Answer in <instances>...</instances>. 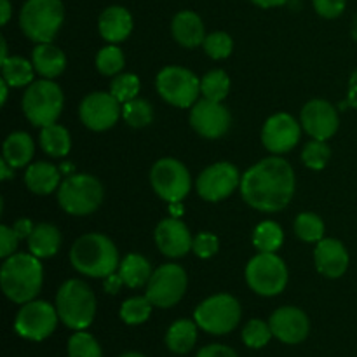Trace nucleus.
I'll list each match as a JSON object with an SVG mask.
<instances>
[{"label":"nucleus","instance_id":"nucleus-47","mask_svg":"<svg viewBox=\"0 0 357 357\" xmlns=\"http://www.w3.org/2000/svg\"><path fill=\"white\" fill-rule=\"evenodd\" d=\"M13 229H14V232L17 234V237H20V239H28V237L31 236V232H33L35 225L28 218H20L16 223H14Z\"/></svg>","mask_w":357,"mask_h":357},{"label":"nucleus","instance_id":"nucleus-49","mask_svg":"<svg viewBox=\"0 0 357 357\" xmlns=\"http://www.w3.org/2000/svg\"><path fill=\"white\" fill-rule=\"evenodd\" d=\"M349 107L357 108V70H354L349 80V96H347Z\"/></svg>","mask_w":357,"mask_h":357},{"label":"nucleus","instance_id":"nucleus-15","mask_svg":"<svg viewBox=\"0 0 357 357\" xmlns=\"http://www.w3.org/2000/svg\"><path fill=\"white\" fill-rule=\"evenodd\" d=\"M121 101L112 93H91L82 100L79 107L80 121L93 131H107L117 124L122 115Z\"/></svg>","mask_w":357,"mask_h":357},{"label":"nucleus","instance_id":"nucleus-55","mask_svg":"<svg viewBox=\"0 0 357 357\" xmlns=\"http://www.w3.org/2000/svg\"><path fill=\"white\" fill-rule=\"evenodd\" d=\"M0 44H2V52H0V56H2V61H3V59L9 58V56H7V44H6V38L0 37Z\"/></svg>","mask_w":357,"mask_h":357},{"label":"nucleus","instance_id":"nucleus-35","mask_svg":"<svg viewBox=\"0 0 357 357\" xmlns=\"http://www.w3.org/2000/svg\"><path fill=\"white\" fill-rule=\"evenodd\" d=\"M152 302L146 296H132L128 298L121 307V319L126 324H143L152 314Z\"/></svg>","mask_w":357,"mask_h":357},{"label":"nucleus","instance_id":"nucleus-12","mask_svg":"<svg viewBox=\"0 0 357 357\" xmlns=\"http://www.w3.org/2000/svg\"><path fill=\"white\" fill-rule=\"evenodd\" d=\"M58 319L59 316L54 305L44 300H31L17 312L14 330L26 340L42 342L54 333Z\"/></svg>","mask_w":357,"mask_h":357},{"label":"nucleus","instance_id":"nucleus-10","mask_svg":"<svg viewBox=\"0 0 357 357\" xmlns=\"http://www.w3.org/2000/svg\"><path fill=\"white\" fill-rule=\"evenodd\" d=\"M246 282L261 296H275L288 284V268L275 253H258L246 265Z\"/></svg>","mask_w":357,"mask_h":357},{"label":"nucleus","instance_id":"nucleus-34","mask_svg":"<svg viewBox=\"0 0 357 357\" xmlns=\"http://www.w3.org/2000/svg\"><path fill=\"white\" fill-rule=\"evenodd\" d=\"M122 117L131 128H146L153 121L152 105L142 98H135L122 105Z\"/></svg>","mask_w":357,"mask_h":357},{"label":"nucleus","instance_id":"nucleus-33","mask_svg":"<svg viewBox=\"0 0 357 357\" xmlns=\"http://www.w3.org/2000/svg\"><path fill=\"white\" fill-rule=\"evenodd\" d=\"M230 91V79L223 70H213L201 79V94L206 100L222 103Z\"/></svg>","mask_w":357,"mask_h":357},{"label":"nucleus","instance_id":"nucleus-52","mask_svg":"<svg viewBox=\"0 0 357 357\" xmlns=\"http://www.w3.org/2000/svg\"><path fill=\"white\" fill-rule=\"evenodd\" d=\"M0 171H2V180H9V178H13V173H14V167L10 166L9 162H7L6 159L0 160Z\"/></svg>","mask_w":357,"mask_h":357},{"label":"nucleus","instance_id":"nucleus-38","mask_svg":"<svg viewBox=\"0 0 357 357\" xmlns=\"http://www.w3.org/2000/svg\"><path fill=\"white\" fill-rule=\"evenodd\" d=\"M68 357H103V352L96 338L82 330L70 337Z\"/></svg>","mask_w":357,"mask_h":357},{"label":"nucleus","instance_id":"nucleus-25","mask_svg":"<svg viewBox=\"0 0 357 357\" xmlns=\"http://www.w3.org/2000/svg\"><path fill=\"white\" fill-rule=\"evenodd\" d=\"M61 171L51 162L30 164L24 173V183L33 194L49 195L59 187Z\"/></svg>","mask_w":357,"mask_h":357},{"label":"nucleus","instance_id":"nucleus-26","mask_svg":"<svg viewBox=\"0 0 357 357\" xmlns=\"http://www.w3.org/2000/svg\"><path fill=\"white\" fill-rule=\"evenodd\" d=\"M61 246V234L51 223H38L35 225L33 232L28 237V248L30 253L37 258L54 257Z\"/></svg>","mask_w":357,"mask_h":357},{"label":"nucleus","instance_id":"nucleus-28","mask_svg":"<svg viewBox=\"0 0 357 357\" xmlns=\"http://www.w3.org/2000/svg\"><path fill=\"white\" fill-rule=\"evenodd\" d=\"M119 274H121L126 286H129V288H142V286L149 284L153 272L152 265H150V261L145 257L138 253H131L121 261Z\"/></svg>","mask_w":357,"mask_h":357},{"label":"nucleus","instance_id":"nucleus-8","mask_svg":"<svg viewBox=\"0 0 357 357\" xmlns=\"http://www.w3.org/2000/svg\"><path fill=\"white\" fill-rule=\"evenodd\" d=\"M241 303L232 295L220 293L206 298L195 309V323L211 335H227L237 328L241 321Z\"/></svg>","mask_w":357,"mask_h":357},{"label":"nucleus","instance_id":"nucleus-50","mask_svg":"<svg viewBox=\"0 0 357 357\" xmlns=\"http://www.w3.org/2000/svg\"><path fill=\"white\" fill-rule=\"evenodd\" d=\"M10 14H13V9H10L9 0H0V23L7 24V21L10 20Z\"/></svg>","mask_w":357,"mask_h":357},{"label":"nucleus","instance_id":"nucleus-11","mask_svg":"<svg viewBox=\"0 0 357 357\" xmlns=\"http://www.w3.org/2000/svg\"><path fill=\"white\" fill-rule=\"evenodd\" d=\"M153 190L166 202H181L192 188V178L187 167L176 159H160L150 171Z\"/></svg>","mask_w":357,"mask_h":357},{"label":"nucleus","instance_id":"nucleus-41","mask_svg":"<svg viewBox=\"0 0 357 357\" xmlns=\"http://www.w3.org/2000/svg\"><path fill=\"white\" fill-rule=\"evenodd\" d=\"M110 93L121 101L122 105L138 98L139 79L135 73H122L117 75L110 84Z\"/></svg>","mask_w":357,"mask_h":357},{"label":"nucleus","instance_id":"nucleus-13","mask_svg":"<svg viewBox=\"0 0 357 357\" xmlns=\"http://www.w3.org/2000/svg\"><path fill=\"white\" fill-rule=\"evenodd\" d=\"M187 274L176 264L160 265L146 284L145 296L153 307L169 309L183 298L187 291Z\"/></svg>","mask_w":357,"mask_h":357},{"label":"nucleus","instance_id":"nucleus-31","mask_svg":"<svg viewBox=\"0 0 357 357\" xmlns=\"http://www.w3.org/2000/svg\"><path fill=\"white\" fill-rule=\"evenodd\" d=\"M35 66L21 56H9L2 61V79L10 87H24L33 82Z\"/></svg>","mask_w":357,"mask_h":357},{"label":"nucleus","instance_id":"nucleus-9","mask_svg":"<svg viewBox=\"0 0 357 357\" xmlns=\"http://www.w3.org/2000/svg\"><path fill=\"white\" fill-rule=\"evenodd\" d=\"M157 91L160 98L178 108H192L201 93V80L183 66H166L157 73Z\"/></svg>","mask_w":357,"mask_h":357},{"label":"nucleus","instance_id":"nucleus-40","mask_svg":"<svg viewBox=\"0 0 357 357\" xmlns=\"http://www.w3.org/2000/svg\"><path fill=\"white\" fill-rule=\"evenodd\" d=\"M330 157H331V150L330 146L326 145V142L312 139V142H309L305 146H303V152H302L303 164L314 171L323 169V167L328 164V160H330Z\"/></svg>","mask_w":357,"mask_h":357},{"label":"nucleus","instance_id":"nucleus-4","mask_svg":"<svg viewBox=\"0 0 357 357\" xmlns=\"http://www.w3.org/2000/svg\"><path fill=\"white\" fill-rule=\"evenodd\" d=\"M56 310L65 326L82 331L93 324L96 316V296L84 281L70 279L58 289Z\"/></svg>","mask_w":357,"mask_h":357},{"label":"nucleus","instance_id":"nucleus-23","mask_svg":"<svg viewBox=\"0 0 357 357\" xmlns=\"http://www.w3.org/2000/svg\"><path fill=\"white\" fill-rule=\"evenodd\" d=\"M174 40L183 47H197L204 42L206 30L201 17L192 10H181L173 17L171 23Z\"/></svg>","mask_w":357,"mask_h":357},{"label":"nucleus","instance_id":"nucleus-37","mask_svg":"<svg viewBox=\"0 0 357 357\" xmlns=\"http://www.w3.org/2000/svg\"><path fill=\"white\" fill-rule=\"evenodd\" d=\"M124 52L117 47V45L110 44L107 47L101 49L96 56V68L101 75L114 77L124 68Z\"/></svg>","mask_w":357,"mask_h":357},{"label":"nucleus","instance_id":"nucleus-14","mask_svg":"<svg viewBox=\"0 0 357 357\" xmlns=\"http://www.w3.org/2000/svg\"><path fill=\"white\" fill-rule=\"evenodd\" d=\"M243 176L230 162H216L206 167L197 178V194L208 202H218L227 199L241 187Z\"/></svg>","mask_w":357,"mask_h":357},{"label":"nucleus","instance_id":"nucleus-1","mask_svg":"<svg viewBox=\"0 0 357 357\" xmlns=\"http://www.w3.org/2000/svg\"><path fill=\"white\" fill-rule=\"evenodd\" d=\"M239 188L248 206L264 213H278L295 194V171L279 155L267 157L244 173Z\"/></svg>","mask_w":357,"mask_h":357},{"label":"nucleus","instance_id":"nucleus-36","mask_svg":"<svg viewBox=\"0 0 357 357\" xmlns=\"http://www.w3.org/2000/svg\"><path fill=\"white\" fill-rule=\"evenodd\" d=\"M295 234L305 243H319L324 239V223L314 213H302L295 220Z\"/></svg>","mask_w":357,"mask_h":357},{"label":"nucleus","instance_id":"nucleus-19","mask_svg":"<svg viewBox=\"0 0 357 357\" xmlns=\"http://www.w3.org/2000/svg\"><path fill=\"white\" fill-rule=\"evenodd\" d=\"M338 114L331 103L312 100L302 110V128L314 139L326 142L338 131Z\"/></svg>","mask_w":357,"mask_h":357},{"label":"nucleus","instance_id":"nucleus-42","mask_svg":"<svg viewBox=\"0 0 357 357\" xmlns=\"http://www.w3.org/2000/svg\"><path fill=\"white\" fill-rule=\"evenodd\" d=\"M204 52L213 59H225L232 54L234 40L229 33L225 31H215V33L206 35L204 42Z\"/></svg>","mask_w":357,"mask_h":357},{"label":"nucleus","instance_id":"nucleus-46","mask_svg":"<svg viewBox=\"0 0 357 357\" xmlns=\"http://www.w3.org/2000/svg\"><path fill=\"white\" fill-rule=\"evenodd\" d=\"M195 357H237V352L234 349L227 347V345L211 344L202 347Z\"/></svg>","mask_w":357,"mask_h":357},{"label":"nucleus","instance_id":"nucleus-7","mask_svg":"<svg viewBox=\"0 0 357 357\" xmlns=\"http://www.w3.org/2000/svg\"><path fill=\"white\" fill-rule=\"evenodd\" d=\"M63 91L51 79L35 80L23 96V112L37 128H45L58 121L63 110Z\"/></svg>","mask_w":357,"mask_h":357},{"label":"nucleus","instance_id":"nucleus-43","mask_svg":"<svg viewBox=\"0 0 357 357\" xmlns=\"http://www.w3.org/2000/svg\"><path fill=\"white\" fill-rule=\"evenodd\" d=\"M218 237L215 234H209V232H201L195 236L194 244H192V251L197 255L199 258H211L215 257L216 251H218Z\"/></svg>","mask_w":357,"mask_h":357},{"label":"nucleus","instance_id":"nucleus-48","mask_svg":"<svg viewBox=\"0 0 357 357\" xmlns=\"http://www.w3.org/2000/svg\"><path fill=\"white\" fill-rule=\"evenodd\" d=\"M124 284V281H122L121 274H110L105 278V291L107 293H112V295H115V293H119V289H121V286Z\"/></svg>","mask_w":357,"mask_h":357},{"label":"nucleus","instance_id":"nucleus-17","mask_svg":"<svg viewBox=\"0 0 357 357\" xmlns=\"http://www.w3.org/2000/svg\"><path fill=\"white\" fill-rule=\"evenodd\" d=\"M300 124L289 114H275L265 122L261 143L271 153L281 155L296 146L300 139Z\"/></svg>","mask_w":357,"mask_h":357},{"label":"nucleus","instance_id":"nucleus-44","mask_svg":"<svg viewBox=\"0 0 357 357\" xmlns=\"http://www.w3.org/2000/svg\"><path fill=\"white\" fill-rule=\"evenodd\" d=\"M312 3L319 16L326 17V20H335L345 10L347 0H312Z\"/></svg>","mask_w":357,"mask_h":357},{"label":"nucleus","instance_id":"nucleus-6","mask_svg":"<svg viewBox=\"0 0 357 357\" xmlns=\"http://www.w3.org/2000/svg\"><path fill=\"white\" fill-rule=\"evenodd\" d=\"M103 185L91 174H68L58 188L63 211L73 216L91 215L103 202Z\"/></svg>","mask_w":357,"mask_h":357},{"label":"nucleus","instance_id":"nucleus-22","mask_svg":"<svg viewBox=\"0 0 357 357\" xmlns=\"http://www.w3.org/2000/svg\"><path fill=\"white\" fill-rule=\"evenodd\" d=\"M100 35L110 44H119L126 40L132 31V16L126 7L112 6L101 13L98 21Z\"/></svg>","mask_w":357,"mask_h":357},{"label":"nucleus","instance_id":"nucleus-2","mask_svg":"<svg viewBox=\"0 0 357 357\" xmlns=\"http://www.w3.org/2000/svg\"><path fill=\"white\" fill-rule=\"evenodd\" d=\"M44 268L40 258L28 253H14L2 264L0 284L7 298L14 303L31 302L40 293Z\"/></svg>","mask_w":357,"mask_h":357},{"label":"nucleus","instance_id":"nucleus-29","mask_svg":"<svg viewBox=\"0 0 357 357\" xmlns=\"http://www.w3.org/2000/svg\"><path fill=\"white\" fill-rule=\"evenodd\" d=\"M35 145L30 135L23 131L13 132L7 136L3 142V159L16 169V167H24L30 164L31 157H33Z\"/></svg>","mask_w":357,"mask_h":357},{"label":"nucleus","instance_id":"nucleus-54","mask_svg":"<svg viewBox=\"0 0 357 357\" xmlns=\"http://www.w3.org/2000/svg\"><path fill=\"white\" fill-rule=\"evenodd\" d=\"M0 87H2V105H6L7 101V89H9V84L6 82V80H0Z\"/></svg>","mask_w":357,"mask_h":357},{"label":"nucleus","instance_id":"nucleus-5","mask_svg":"<svg viewBox=\"0 0 357 357\" xmlns=\"http://www.w3.org/2000/svg\"><path fill=\"white\" fill-rule=\"evenodd\" d=\"M65 20L61 0H26L20 13V26L37 44L52 42Z\"/></svg>","mask_w":357,"mask_h":357},{"label":"nucleus","instance_id":"nucleus-24","mask_svg":"<svg viewBox=\"0 0 357 357\" xmlns=\"http://www.w3.org/2000/svg\"><path fill=\"white\" fill-rule=\"evenodd\" d=\"M31 63L35 66V72L44 79H56L61 75L66 66V56L59 47L47 44H38L31 54Z\"/></svg>","mask_w":357,"mask_h":357},{"label":"nucleus","instance_id":"nucleus-53","mask_svg":"<svg viewBox=\"0 0 357 357\" xmlns=\"http://www.w3.org/2000/svg\"><path fill=\"white\" fill-rule=\"evenodd\" d=\"M169 209H171V216L173 218H180L181 215H183V208H181L180 202H169Z\"/></svg>","mask_w":357,"mask_h":357},{"label":"nucleus","instance_id":"nucleus-45","mask_svg":"<svg viewBox=\"0 0 357 357\" xmlns=\"http://www.w3.org/2000/svg\"><path fill=\"white\" fill-rule=\"evenodd\" d=\"M17 234L14 232L13 227L2 225L0 227V257L9 258L17 250Z\"/></svg>","mask_w":357,"mask_h":357},{"label":"nucleus","instance_id":"nucleus-21","mask_svg":"<svg viewBox=\"0 0 357 357\" xmlns=\"http://www.w3.org/2000/svg\"><path fill=\"white\" fill-rule=\"evenodd\" d=\"M314 261L319 274L330 279H338L347 272L349 253L337 239H321L314 250Z\"/></svg>","mask_w":357,"mask_h":357},{"label":"nucleus","instance_id":"nucleus-3","mask_svg":"<svg viewBox=\"0 0 357 357\" xmlns=\"http://www.w3.org/2000/svg\"><path fill=\"white\" fill-rule=\"evenodd\" d=\"M73 268L87 278H101L114 274L121 265L115 244L103 234H86L79 237L70 251Z\"/></svg>","mask_w":357,"mask_h":357},{"label":"nucleus","instance_id":"nucleus-16","mask_svg":"<svg viewBox=\"0 0 357 357\" xmlns=\"http://www.w3.org/2000/svg\"><path fill=\"white\" fill-rule=\"evenodd\" d=\"M230 112L218 101H211L202 98L201 101L192 107L190 110V124L195 132L208 139L222 138L230 129Z\"/></svg>","mask_w":357,"mask_h":357},{"label":"nucleus","instance_id":"nucleus-51","mask_svg":"<svg viewBox=\"0 0 357 357\" xmlns=\"http://www.w3.org/2000/svg\"><path fill=\"white\" fill-rule=\"evenodd\" d=\"M255 6L258 7H264V9H271V7H279V6H284L288 0H251Z\"/></svg>","mask_w":357,"mask_h":357},{"label":"nucleus","instance_id":"nucleus-27","mask_svg":"<svg viewBox=\"0 0 357 357\" xmlns=\"http://www.w3.org/2000/svg\"><path fill=\"white\" fill-rule=\"evenodd\" d=\"M197 323L190 319H180L169 326L166 333V345L174 354H187L197 342Z\"/></svg>","mask_w":357,"mask_h":357},{"label":"nucleus","instance_id":"nucleus-32","mask_svg":"<svg viewBox=\"0 0 357 357\" xmlns=\"http://www.w3.org/2000/svg\"><path fill=\"white\" fill-rule=\"evenodd\" d=\"M282 241H284V234L275 222H261L255 229L253 246L260 253H275L282 246Z\"/></svg>","mask_w":357,"mask_h":357},{"label":"nucleus","instance_id":"nucleus-39","mask_svg":"<svg viewBox=\"0 0 357 357\" xmlns=\"http://www.w3.org/2000/svg\"><path fill=\"white\" fill-rule=\"evenodd\" d=\"M274 337L271 324L261 319H251L243 330V342L250 349H261Z\"/></svg>","mask_w":357,"mask_h":357},{"label":"nucleus","instance_id":"nucleus-18","mask_svg":"<svg viewBox=\"0 0 357 357\" xmlns=\"http://www.w3.org/2000/svg\"><path fill=\"white\" fill-rule=\"evenodd\" d=\"M272 335L282 344H302L310 331L309 317L298 307H281L268 319Z\"/></svg>","mask_w":357,"mask_h":357},{"label":"nucleus","instance_id":"nucleus-30","mask_svg":"<svg viewBox=\"0 0 357 357\" xmlns=\"http://www.w3.org/2000/svg\"><path fill=\"white\" fill-rule=\"evenodd\" d=\"M40 146L44 152L51 157H65L68 155L70 149H72V138L66 128L59 124H51L42 128L40 136H38Z\"/></svg>","mask_w":357,"mask_h":357},{"label":"nucleus","instance_id":"nucleus-56","mask_svg":"<svg viewBox=\"0 0 357 357\" xmlns=\"http://www.w3.org/2000/svg\"><path fill=\"white\" fill-rule=\"evenodd\" d=\"M121 357H145V356L139 354V352H126V354H122Z\"/></svg>","mask_w":357,"mask_h":357},{"label":"nucleus","instance_id":"nucleus-20","mask_svg":"<svg viewBox=\"0 0 357 357\" xmlns=\"http://www.w3.org/2000/svg\"><path fill=\"white\" fill-rule=\"evenodd\" d=\"M155 244L160 253L166 255L167 258H180L192 250L194 239L190 236V230L180 218L169 216L157 225Z\"/></svg>","mask_w":357,"mask_h":357}]
</instances>
